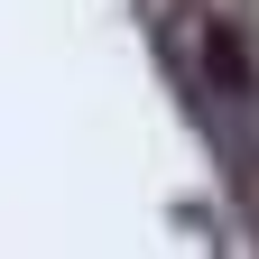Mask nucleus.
I'll list each match as a JSON object with an SVG mask.
<instances>
[{
	"label": "nucleus",
	"instance_id": "nucleus-1",
	"mask_svg": "<svg viewBox=\"0 0 259 259\" xmlns=\"http://www.w3.org/2000/svg\"><path fill=\"white\" fill-rule=\"evenodd\" d=\"M204 65H213V93L222 102H259V74H250V56L232 28H204Z\"/></svg>",
	"mask_w": 259,
	"mask_h": 259
}]
</instances>
